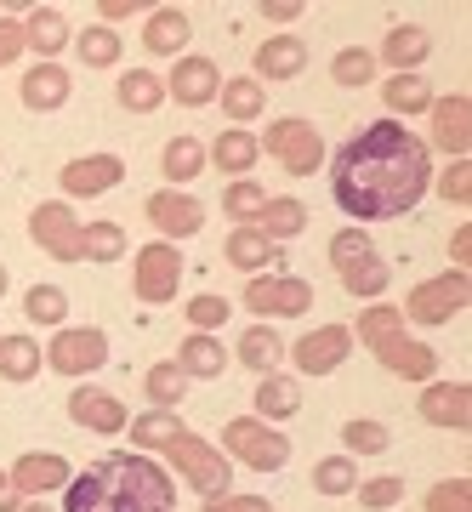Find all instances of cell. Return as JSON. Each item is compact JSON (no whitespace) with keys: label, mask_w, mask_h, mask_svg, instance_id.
<instances>
[{"label":"cell","mask_w":472,"mask_h":512,"mask_svg":"<svg viewBox=\"0 0 472 512\" xmlns=\"http://www.w3.org/2000/svg\"><path fill=\"white\" fill-rule=\"evenodd\" d=\"M177 365H182V376H200V382H211V376H222V365H228V353H222V342H217V336H205V330H194V336L182 342Z\"/></svg>","instance_id":"obj_27"},{"label":"cell","mask_w":472,"mask_h":512,"mask_svg":"<svg viewBox=\"0 0 472 512\" xmlns=\"http://www.w3.org/2000/svg\"><path fill=\"white\" fill-rule=\"evenodd\" d=\"M427 52H433V40H427V29H416V23H399V29L382 40V57H387V63H399L404 74L416 69Z\"/></svg>","instance_id":"obj_29"},{"label":"cell","mask_w":472,"mask_h":512,"mask_svg":"<svg viewBox=\"0 0 472 512\" xmlns=\"http://www.w3.org/2000/svg\"><path fill=\"white\" fill-rule=\"evenodd\" d=\"M450 256H455V268H461V274H467V268H472V222H467V228H455V234H450Z\"/></svg>","instance_id":"obj_53"},{"label":"cell","mask_w":472,"mask_h":512,"mask_svg":"<svg viewBox=\"0 0 472 512\" xmlns=\"http://www.w3.org/2000/svg\"><path fill=\"white\" fill-rule=\"evenodd\" d=\"M427 183H433V154L399 120H376V126L353 131L336 154V171H330L336 205L359 222H387L416 211Z\"/></svg>","instance_id":"obj_1"},{"label":"cell","mask_w":472,"mask_h":512,"mask_svg":"<svg viewBox=\"0 0 472 512\" xmlns=\"http://www.w3.org/2000/svg\"><path fill=\"white\" fill-rule=\"evenodd\" d=\"M0 512H18V484L0 473Z\"/></svg>","instance_id":"obj_55"},{"label":"cell","mask_w":472,"mask_h":512,"mask_svg":"<svg viewBox=\"0 0 472 512\" xmlns=\"http://www.w3.org/2000/svg\"><path fill=\"white\" fill-rule=\"evenodd\" d=\"M353 353V330H342V325H325V330H308L302 342H296V370L302 376H325V370H336Z\"/></svg>","instance_id":"obj_14"},{"label":"cell","mask_w":472,"mask_h":512,"mask_svg":"<svg viewBox=\"0 0 472 512\" xmlns=\"http://www.w3.org/2000/svg\"><path fill=\"white\" fill-rule=\"evenodd\" d=\"M256 12H262V18H273V23H291L296 12H308V6H302V0H262Z\"/></svg>","instance_id":"obj_54"},{"label":"cell","mask_w":472,"mask_h":512,"mask_svg":"<svg viewBox=\"0 0 472 512\" xmlns=\"http://www.w3.org/2000/svg\"><path fill=\"white\" fill-rule=\"evenodd\" d=\"M467 302H472V279L455 268V274H438V279H427V285H416L404 313H410L416 325H444V319H455Z\"/></svg>","instance_id":"obj_8"},{"label":"cell","mask_w":472,"mask_h":512,"mask_svg":"<svg viewBox=\"0 0 472 512\" xmlns=\"http://www.w3.org/2000/svg\"><path fill=\"white\" fill-rule=\"evenodd\" d=\"M188 325L211 336L217 325H228V302H222V296H194V302H188Z\"/></svg>","instance_id":"obj_48"},{"label":"cell","mask_w":472,"mask_h":512,"mask_svg":"<svg viewBox=\"0 0 472 512\" xmlns=\"http://www.w3.org/2000/svg\"><path fill=\"white\" fill-rule=\"evenodd\" d=\"M177 279H182V256L177 245H165V239H154V245H143L137 251V296L143 302H171L177 296Z\"/></svg>","instance_id":"obj_9"},{"label":"cell","mask_w":472,"mask_h":512,"mask_svg":"<svg viewBox=\"0 0 472 512\" xmlns=\"http://www.w3.org/2000/svg\"><path fill=\"white\" fill-rule=\"evenodd\" d=\"M205 512H273L262 495H217V501H205Z\"/></svg>","instance_id":"obj_50"},{"label":"cell","mask_w":472,"mask_h":512,"mask_svg":"<svg viewBox=\"0 0 472 512\" xmlns=\"http://www.w3.org/2000/svg\"><path fill=\"white\" fill-rule=\"evenodd\" d=\"M69 92H74V80H69V69H63V63H35V69L23 74V109H35V114L63 109V103H69Z\"/></svg>","instance_id":"obj_18"},{"label":"cell","mask_w":472,"mask_h":512,"mask_svg":"<svg viewBox=\"0 0 472 512\" xmlns=\"http://www.w3.org/2000/svg\"><path fill=\"white\" fill-rule=\"evenodd\" d=\"M353 484H359V473H353L347 456H325L313 467V490L319 495H353Z\"/></svg>","instance_id":"obj_40"},{"label":"cell","mask_w":472,"mask_h":512,"mask_svg":"<svg viewBox=\"0 0 472 512\" xmlns=\"http://www.w3.org/2000/svg\"><path fill=\"white\" fill-rule=\"evenodd\" d=\"M23 308L35 325H63V313H69V296L57 291V285H35V291L23 296Z\"/></svg>","instance_id":"obj_44"},{"label":"cell","mask_w":472,"mask_h":512,"mask_svg":"<svg viewBox=\"0 0 472 512\" xmlns=\"http://www.w3.org/2000/svg\"><path fill=\"white\" fill-rule=\"evenodd\" d=\"M245 308L251 313H308L313 308V285L302 274H273V279H256L245 285Z\"/></svg>","instance_id":"obj_11"},{"label":"cell","mask_w":472,"mask_h":512,"mask_svg":"<svg viewBox=\"0 0 472 512\" xmlns=\"http://www.w3.org/2000/svg\"><path fill=\"white\" fill-rule=\"evenodd\" d=\"M63 473H69V461L63 456H52V450H35V456H18V467H12V484L18 490H29V495H40V490H57L63 484Z\"/></svg>","instance_id":"obj_24"},{"label":"cell","mask_w":472,"mask_h":512,"mask_svg":"<svg viewBox=\"0 0 472 512\" xmlns=\"http://www.w3.org/2000/svg\"><path fill=\"white\" fill-rule=\"evenodd\" d=\"M188 12H177V6H154V18H148V29H143V46L154 57H171V52H182L188 46Z\"/></svg>","instance_id":"obj_22"},{"label":"cell","mask_w":472,"mask_h":512,"mask_svg":"<svg viewBox=\"0 0 472 512\" xmlns=\"http://www.w3.org/2000/svg\"><path fill=\"white\" fill-rule=\"evenodd\" d=\"M342 439H347V450H359V456H382L387 444H393V433H387V421H347Z\"/></svg>","instance_id":"obj_45"},{"label":"cell","mask_w":472,"mask_h":512,"mask_svg":"<svg viewBox=\"0 0 472 512\" xmlns=\"http://www.w3.org/2000/svg\"><path fill=\"white\" fill-rule=\"evenodd\" d=\"M80 256H86V262H114V256H126V228H120V222H91V228H80Z\"/></svg>","instance_id":"obj_33"},{"label":"cell","mask_w":472,"mask_h":512,"mask_svg":"<svg viewBox=\"0 0 472 512\" xmlns=\"http://www.w3.org/2000/svg\"><path fill=\"white\" fill-rule=\"evenodd\" d=\"M97 12H103V29H109V23L131 18V12H154V0H103Z\"/></svg>","instance_id":"obj_51"},{"label":"cell","mask_w":472,"mask_h":512,"mask_svg":"<svg viewBox=\"0 0 472 512\" xmlns=\"http://www.w3.org/2000/svg\"><path fill=\"white\" fill-rule=\"evenodd\" d=\"M228 262L251 274V268H268V262H285V245H273V239L256 234V228H234V234H228Z\"/></svg>","instance_id":"obj_25"},{"label":"cell","mask_w":472,"mask_h":512,"mask_svg":"<svg viewBox=\"0 0 472 512\" xmlns=\"http://www.w3.org/2000/svg\"><path fill=\"white\" fill-rule=\"evenodd\" d=\"M114 103L131 114H148V109H160L165 103V80L154 69H126L120 74V92H114Z\"/></svg>","instance_id":"obj_26"},{"label":"cell","mask_w":472,"mask_h":512,"mask_svg":"<svg viewBox=\"0 0 472 512\" xmlns=\"http://www.w3.org/2000/svg\"><path fill=\"white\" fill-rule=\"evenodd\" d=\"M80 57H86L91 69H109V63H120V35H114V29H103V23L80 29Z\"/></svg>","instance_id":"obj_41"},{"label":"cell","mask_w":472,"mask_h":512,"mask_svg":"<svg viewBox=\"0 0 472 512\" xmlns=\"http://www.w3.org/2000/svg\"><path fill=\"white\" fill-rule=\"evenodd\" d=\"M35 370H40L35 336H0V376H6V382H29Z\"/></svg>","instance_id":"obj_30"},{"label":"cell","mask_w":472,"mask_h":512,"mask_svg":"<svg viewBox=\"0 0 472 512\" xmlns=\"http://www.w3.org/2000/svg\"><path fill=\"white\" fill-rule=\"evenodd\" d=\"M245 228L268 234L273 245H285V239H296L302 228H308V205H302V200H268L251 222H245Z\"/></svg>","instance_id":"obj_21"},{"label":"cell","mask_w":472,"mask_h":512,"mask_svg":"<svg viewBox=\"0 0 472 512\" xmlns=\"http://www.w3.org/2000/svg\"><path fill=\"white\" fill-rule=\"evenodd\" d=\"M262 188L251 183V177H239V183H228V194H222V211H228V217H234V228H245V222L256 217V211H262Z\"/></svg>","instance_id":"obj_42"},{"label":"cell","mask_w":472,"mask_h":512,"mask_svg":"<svg viewBox=\"0 0 472 512\" xmlns=\"http://www.w3.org/2000/svg\"><path fill=\"white\" fill-rule=\"evenodd\" d=\"M256 154H262V148H256V137L234 126V131H222L217 143H211V154H205V160H217L222 171H234V177H239V171H251Z\"/></svg>","instance_id":"obj_31"},{"label":"cell","mask_w":472,"mask_h":512,"mask_svg":"<svg viewBox=\"0 0 472 512\" xmlns=\"http://www.w3.org/2000/svg\"><path fill=\"white\" fill-rule=\"evenodd\" d=\"M63 512H177V490L148 456L126 450V456L91 461L69 484Z\"/></svg>","instance_id":"obj_2"},{"label":"cell","mask_w":472,"mask_h":512,"mask_svg":"<svg viewBox=\"0 0 472 512\" xmlns=\"http://www.w3.org/2000/svg\"><path fill=\"white\" fill-rule=\"evenodd\" d=\"M18 512H52V507H46V501H29V507H18Z\"/></svg>","instance_id":"obj_56"},{"label":"cell","mask_w":472,"mask_h":512,"mask_svg":"<svg viewBox=\"0 0 472 512\" xmlns=\"http://www.w3.org/2000/svg\"><path fill=\"white\" fill-rule=\"evenodd\" d=\"M29 234L40 239V251L57 256V262H80V222H74V211L63 200L40 205L35 217H29Z\"/></svg>","instance_id":"obj_12"},{"label":"cell","mask_w":472,"mask_h":512,"mask_svg":"<svg viewBox=\"0 0 472 512\" xmlns=\"http://www.w3.org/2000/svg\"><path fill=\"white\" fill-rule=\"evenodd\" d=\"M308 69V46L302 40H262L256 46V74H268V80H296V74Z\"/></svg>","instance_id":"obj_23"},{"label":"cell","mask_w":472,"mask_h":512,"mask_svg":"<svg viewBox=\"0 0 472 512\" xmlns=\"http://www.w3.org/2000/svg\"><path fill=\"white\" fill-rule=\"evenodd\" d=\"M256 410H262V416H296V410H302V387H296L291 376H262Z\"/></svg>","instance_id":"obj_35"},{"label":"cell","mask_w":472,"mask_h":512,"mask_svg":"<svg viewBox=\"0 0 472 512\" xmlns=\"http://www.w3.org/2000/svg\"><path fill=\"white\" fill-rule=\"evenodd\" d=\"M160 165H165V177H171V183H188V177H200V171H205L200 137H171V143H165V154H160Z\"/></svg>","instance_id":"obj_32"},{"label":"cell","mask_w":472,"mask_h":512,"mask_svg":"<svg viewBox=\"0 0 472 512\" xmlns=\"http://www.w3.org/2000/svg\"><path fill=\"white\" fill-rule=\"evenodd\" d=\"M330 268L342 274V285L353 296H382L387 291V262L376 256V245H370L364 228H342V234L330 239Z\"/></svg>","instance_id":"obj_4"},{"label":"cell","mask_w":472,"mask_h":512,"mask_svg":"<svg viewBox=\"0 0 472 512\" xmlns=\"http://www.w3.org/2000/svg\"><path fill=\"white\" fill-rule=\"evenodd\" d=\"M433 143L467 160V148H472V97H444V103H433Z\"/></svg>","instance_id":"obj_19"},{"label":"cell","mask_w":472,"mask_h":512,"mask_svg":"<svg viewBox=\"0 0 472 512\" xmlns=\"http://www.w3.org/2000/svg\"><path fill=\"white\" fill-rule=\"evenodd\" d=\"M222 109L234 114V120H256V114L268 109V97H262V86H256V80H245V74H239V80H228V86H222Z\"/></svg>","instance_id":"obj_39"},{"label":"cell","mask_w":472,"mask_h":512,"mask_svg":"<svg viewBox=\"0 0 472 512\" xmlns=\"http://www.w3.org/2000/svg\"><path fill=\"white\" fill-rule=\"evenodd\" d=\"M69 421H80L86 433H120L126 427V404L114 399V393H103V387H80L69 399Z\"/></svg>","instance_id":"obj_17"},{"label":"cell","mask_w":472,"mask_h":512,"mask_svg":"<svg viewBox=\"0 0 472 512\" xmlns=\"http://www.w3.org/2000/svg\"><path fill=\"white\" fill-rule=\"evenodd\" d=\"M353 495H359L370 512H382V507H399L404 484H399V478H370V484H353Z\"/></svg>","instance_id":"obj_47"},{"label":"cell","mask_w":472,"mask_h":512,"mask_svg":"<svg viewBox=\"0 0 472 512\" xmlns=\"http://www.w3.org/2000/svg\"><path fill=\"white\" fill-rule=\"evenodd\" d=\"M217 92H222V74L211 57H177V74L165 80V97L182 103V109H205Z\"/></svg>","instance_id":"obj_13"},{"label":"cell","mask_w":472,"mask_h":512,"mask_svg":"<svg viewBox=\"0 0 472 512\" xmlns=\"http://www.w3.org/2000/svg\"><path fill=\"white\" fill-rule=\"evenodd\" d=\"M330 80L336 86H370L376 80V57L364 52V46H347V52L330 57Z\"/></svg>","instance_id":"obj_37"},{"label":"cell","mask_w":472,"mask_h":512,"mask_svg":"<svg viewBox=\"0 0 472 512\" xmlns=\"http://www.w3.org/2000/svg\"><path fill=\"white\" fill-rule=\"evenodd\" d=\"M46 359H52L57 376H86V370H97L109 359V336L103 330H57Z\"/></svg>","instance_id":"obj_10"},{"label":"cell","mask_w":472,"mask_h":512,"mask_svg":"<svg viewBox=\"0 0 472 512\" xmlns=\"http://www.w3.org/2000/svg\"><path fill=\"white\" fill-rule=\"evenodd\" d=\"M239 359H245V370H273L279 359H285V342H279V330H245L239 336Z\"/></svg>","instance_id":"obj_36"},{"label":"cell","mask_w":472,"mask_h":512,"mask_svg":"<svg viewBox=\"0 0 472 512\" xmlns=\"http://www.w3.org/2000/svg\"><path fill=\"white\" fill-rule=\"evenodd\" d=\"M23 40H29L40 57H57L63 52V40H69V18L52 12V6H35V18L23 23Z\"/></svg>","instance_id":"obj_28"},{"label":"cell","mask_w":472,"mask_h":512,"mask_svg":"<svg viewBox=\"0 0 472 512\" xmlns=\"http://www.w3.org/2000/svg\"><path fill=\"white\" fill-rule=\"evenodd\" d=\"M18 46H23V29H18V18H0V69L18 57Z\"/></svg>","instance_id":"obj_52"},{"label":"cell","mask_w":472,"mask_h":512,"mask_svg":"<svg viewBox=\"0 0 472 512\" xmlns=\"http://www.w3.org/2000/svg\"><path fill=\"white\" fill-rule=\"evenodd\" d=\"M427 512H472V484L467 478L433 484V490H427Z\"/></svg>","instance_id":"obj_46"},{"label":"cell","mask_w":472,"mask_h":512,"mask_svg":"<svg viewBox=\"0 0 472 512\" xmlns=\"http://www.w3.org/2000/svg\"><path fill=\"white\" fill-rule=\"evenodd\" d=\"M421 421H438V427H472V387L461 382H438L421 393Z\"/></svg>","instance_id":"obj_20"},{"label":"cell","mask_w":472,"mask_h":512,"mask_svg":"<svg viewBox=\"0 0 472 512\" xmlns=\"http://www.w3.org/2000/svg\"><path fill=\"white\" fill-rule=\"evenodd\" d=\"M382 103L393 114H421L427 103H433V92H427V80H421V74H393V80L382 86Z\"/></svg>","instance_id":"obj_34"},{"label":"cell","mask_w":472,"mask_h":512,"mask_svg":"<svg viewBox=\"0 0 472 512\" xmlns=\"http://www.w3.org/2000/svg\"><path fill=\"white\" fill-rule=\"evenodd\" d=\"M222 444H228L245 467H256V473H279V467L291 461V439L273 433V427H262V421H228V427H222Z\"/></svg>","instance_id":"obj_7"},{"label":"cell","mask_w":472,"mask_h":512,"mask_svg":"<svg viewBox=\"0 0 472 512\" xmlns=\"http://www.w3.org/2000/svg\"><path fill=\"white\" fill-rule=\"evenodd\" d=\"M148 222L171 239H188V234H200L205 205L194 200V194H171V188H165V194H148Z\"/></svg>","instance_id":"obj_16"},{"label":"cell","mask_w":472,"mask_h":512,"mask_svg":"<svg viewBox=\"0 0 472 512\" xmlns=\"http://www.w3.org/2000/svg\"><path fill=\"white\" fill-rule=\"evenodd\" d=\"M143 387H148V404H154V410H171V404L188 393V376H182V365H154L143 376Z\"/></svg>","instance_id":"obj_38"},{"label":"cell","mask_w":472,"mask_h":512,"mask_svg":"<svg viewBox=\"0 0 472 512\" xmlns=\"http://www.w3.org/2000/svg\"><path fill=\"white\" fill-rule=\"evenodd\" d=\"M256 148H268L291 177H313V171L325 165V143H319V131H313L308 120H273L268 137H262Z\"/></svg>","instance_id":"obj_6"},{"label":"cell","mask_w":472,"mask_h":512,"mask_svg":"<svg viewBox=\"0 0 472 512\" xmlns=\"http://www.w3.org/2000/svg\"><path fill=\"white\" fill-rule=\"evenodd\" d=\"M120 177H126V160H120V154H86V160L63 165V194L91 200V194H109Z\"/></svg>","instance_id":"obj_15"},{"label":"cell","mask_w":472,"mask_h":512,"mask_svg":"<svg viewBox=\"0 0 472 512\" xmlns=\"http://www.w3.org/2000/svg\"><path fill=\"white\" fill-rule=\"evenodd\" d=\"M438 194H444L450 205H467L472 200V160H455L450 171L438 177Z\"/></svg>","instance_id":"obj_49"},{"label":"cell","mask_w":472,"mask_h":512,"mask_svg":"<svg viewBox=\"0 0 472 512\" xmlns=\"http://www.w3.org/2000/svg\"><path fill=\"white\" fill-rule=\"evenodd\" d=\"M353 330H359V342L376 353V359H382L393 376H410V382H427V376H438V353L404 336V313H399V308H387V302H382V308H364V319H359Z\"/></svg>","instance_id":"obj_3"},{"label":"cell","mask_w":472,"mask_h":512,"mask_svg":"<svg viewBox=\"0 0 472 512\" xmlns=\"http://www.w3.org/2000/svg\"><path fill=\"white\" fill-rule=\"evenodd\" d=\"M126 427H131V439L143 444V450H160L171 433H182V421L171 416V410H148L143 421H126Z\"/></svg>","instance_id":"obj_43"},{"label":"cell","mask_w":472,"mask_h":512,"mask_svg":"<svg viewBox=\"0 0 472 512\" xmlns=\"http://www.w3.org/2000/svg\"><path fill=\"white\" fill-rule=\"evenodd\" d=\"M0 296H6V268H0Z\"/></svg>","instance_id":"obj_57"},{"label":"cell","mask_w":472,"mask_h":512,"mask_svg":"<svg viewBox=\"0 0 472 512\" xmlns=\"http://www.w3.org/2000/svg\"><path fill=\"white\" fill-rule=\"evenodd\" d=\"M160 450H165L171 461H177V467H182V478H188V484H194V490H200L205 501H217V495H228V473H234V467H228V461H222V456H217V450H211L205 439H194L188 427H182V433H171V439H165Z\"/></svg>","instance_id":"obj_5"}]
</instances>
